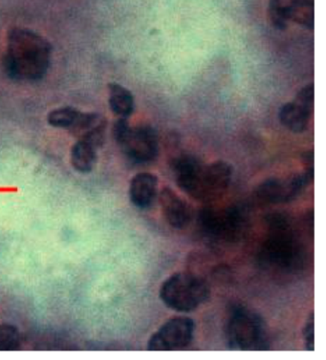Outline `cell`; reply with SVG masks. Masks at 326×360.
<instances>
[{"label": "cell", "instance_id": "obj_6", "mask_svg": "<svg viewBox=\"0 0 326 360\" xmlns=\"http://www.w3.org/2000/svg\"><path fill=\"white\" fill-rule=\"evenodd\" d=\"M113 134L125 155L136 164L151 162L158 155V135L149 125L132 127L121 118L115 122Z\"/></svg>", "mask_w": 326, "mask_h": 360}, {"label": "cell", "instance_id": "obj_18", "mask_svg": "<svg viewBox=\"0 0 326 360\" xmlns=\"http://www.w3.org/2000/svg\"><path fill=\"white\" fill-rule=\"evenodd\" d=\"M303 335L304 342H306V350L309 352L315 351V316L314 311L310 313L307 319L306 325H304Z\"/></svg>", "mask_w": 326, "mask_h": 360}, {"label": "cell", "instance_id": "obj_3", "mask_svg": "<svg viewBox=\"0 0 326 360\" xmlns=\"http://www.w3.org/2000/svg\"><path fill=\"white\" fill-rule=\"evenodd\" d=\"M227 346L232 351L263 352L270 349L268 328L261 314L234 306L226 325Z\"/></svg>", "mask_w": 326, "mask_h": 360}, {"label": "cell", "instance_id": "obj_8", "mask_svg": "<svg viewBox=\"0 0 326 360\" xmlns=\"http://www.w3.org/2000/svg\"><path fill=\"white\" fill-rule=\"evenodd\" d=\"M194 321L191 317H173L149 338L146 349L151 352L183 350L194 340Z\"/></svg>", "mask_w": 326, "mask_h": 360}, {"label": "cell", "instance_id": "obj_11", "mask_svg": "<svg viewBox=\"0 0 326 360\" xmlns=\"http://www.w3.org/2000/svg\"><path fill=\"white\" fill-rule=\"evenodd\" d=\"M158 178L149 172H141L132 178L130 186V198L134 207L149 210L158 195Z\"/></svg>", "mask_w": 326, "mask_h": 360}, {"label": "cell", "instance_id": "obj_9", "mask_svg": "<svg viewBox=\"0 0 326 360\" xmlns=\"http://www.w3.org/2000/svg\"><path fill=\"white\" fill-rule=\"evenodd\" d=\"M243 218L237 209L202 210L199 223L202 231L208 236L218 239H234L239 236Z\"/></svg>", "mask_w": 326, "mask_h": 360}, {"label": "cell", "instance_id": "obj_17", "mask_svg": "<svg viewBox=\"0 0 326 360\" xmlns=\"http://www.w3.org/2000/svg\"><path fill=\"white\" fill-rule=\"evenodd\" d=\"M81 112L72 108H63L56 109L51 112L48 116V122L52 127L61 128H70L77 121Z\"/></svg>", "mask_w": 326, "mask_h": 360}, {"label": "cell", "instance_id": "obj_7", "mask_svg": "<svg viewBox=\"0 0 326 360\" xmlns=\"http://www.w3.org/2000/svg\"><path fill=\"white\" fill-rule=\"evenodd\" d=\"M314 179V167H306L289 178H270L256 188V194L268 204H284L298 198Z\"/></svg>", "mask_w": 326, "mask_h": 360}, {"label": "cell", "instance_id": "obj_2", "mask_svg": "<svg viewBox=\"0 0 326 360\" xmlns=\"http://www.w3.org/2000/svg\"><path fill=\"white\" fill-rule=\"evenodd\" d=\"M268 224L269 234L261 250V261L277 271L301 269L304 262L303 246L289 218L272 214Z\"/></svg>", "mask_w": 326, "mask_h": 360}, {"label": "cell", "instance_id": "obj_14", "mask_svg": "<svg viewBox=\"0 0 326 360\" xmlns=\"http://www.w3.org/2000/svg\"><path fill=\"white\" fill-rule=\"evenodd\" d=\"M109 105L117 116L127 119L134 111V97L127 88L118 84H109Z\"/></svg>", "mask_w": 326, "mask_h": 360}, {"label": "cell", "instance_id": "obj_10", "mask_svg": "<svg viewBox=\"0 0 326 360\" xmlns=\"http://www.w3.org/2000/svg\"><path fill=\"white\" fill-rule=\"evenodd\" d=\"M160 204L165 220L173 228L184 229L191 223L192 210L191 205L182 199L175 191L164 188L160 192Z\"/></svg>", "mask_w": 326, "mask_h": 360}, {"label": "cell", "instance_id": "obj_5", "mask_svg": "<svg viewBox=\"0 0 326 360\" xmlns=\"http://www.w3.org/2000/svg\"><path fill=\"white\" fill-rule=\"evenodd\" d=\"M160 300L179 313L196 310L210 297V288L201 277L191 273L173 274L163 282Z\"/></svg>", "mask_w": 326, "mask_h": 360}, {"label": "cell", "instance_id": "obj_1", "mask_svg": "<svg viewBox=\"0 0 326 360\" xmlns=\"http://www.w3.org/2000/svg\"><path fill=\"white\" fill-rule=\"evenodd\" d=\"M51 45L33 31L14 29L8 36L4 68L8 76L17 81L42 79L49 68Z\"/></svg>", "mask_w": 326, "mask_h": 360}, {"label": "cell", "instance_id": "obj_12", "mask_svg": "<svg viewBox=\"0 0 326 360\" xmlns=\"http://www.w3.org/2000/svg\"><path fill=\"white\" fill-rule=\"evenodd\" d=\"M106 120L98 114L80 113L77 121L69 129L74 136L99 148L103 146L106 134Z\"/></svg>", "mask_w": 326, "mask_h": 360}, {"label": "cell", "instance_id": "obj_13", "mask_svg": "<svg viewBox=\"0 0 326 360\" xmlns=\"http://www.w3.org/2000/svg\"><path fill=\"white\" fill-rule=\"evenodd\" d=\"M314 106L306 105L299 101L285 103L280 108V121L283 127L294 133L306 132L309 127L310 119Z\"/></svg>", "mask_w": 326, "mask_h": 360}, {"label": "cell", "instance_id": "obj_15", "mask_svg": "<svg viewBox=\"0 0 326 360\" xmlns=\"http://www.w3.org/2000/svg\"><path fill=\"white\" fill-rule=\"evenodd\" d=\"M94 146L84 141H77L71 150V162L77 172L88 173L94 169L97 162V154H96Z\"/></svg>", "mask_w": 326, "mask_h": 360}, {"label": "cell", "instance_id": "obj_4", "mask_svg": "<svg viewBox=\"0 0 326 360\" xmlns=\"http://www.w3.org/2000/svg\"><path fill=\"white\" fill-rule=\"evenodd\" d=\"M232 165L218 161L210 165H200L196 169L175 178L179 188L199 201H213L220 196L231 183Z\"/></svg>", "mask_w": 326, "mask_h": 360}, {"label": "cell", "instance_id": "obj_16", "mask_svg": "<svg viewBox=\"0 0 326 360\" xmlns=\"http://www.w3.org/2000/svg\"><path fill=\"white\" fill-rule=\"evenodd\" d=\"M21 344L18 328L10 324H0V352L17 351Z\"/></svg>", "mask_w": 326, "mask_h": 360}]
</instances>
